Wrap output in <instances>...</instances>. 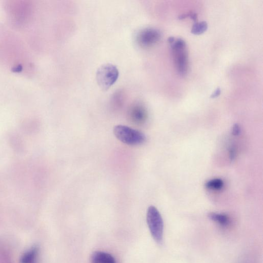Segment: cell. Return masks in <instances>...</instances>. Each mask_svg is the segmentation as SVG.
Wrapping results in <instances>:
<instances>
[{
	"label": "cell",
	"mask_w": 263,
	"mask_h": 263,
	"mask_svg": "<svg viewBox=\"0 0 263 263\" xmlns=\"http://www.w3.org/2000/svg\"><path fill=\"white\" fill-rule=\"evenodd\" d=\"M116 137L121 142L129 146H138L143 144L146 140L145 135L130 127L118 125L114 128Z\"/></svg>",
	"instance_id": "1"
},
{
	"label": "cell",
	"mask_w": 263,
	"mask_h": 263,
	"mask_svg": "<svg viewBox=\"0 0 263 263\" xmlns=\"http://www.w3.org/2000/svg\"><path fill=\"white\" fill-rule=\"evenodd\" d=\"M175 65L179 74H186L188 68V55L185 41L179 38L171 44Z\"/></svg>",
	"instance_id": "2"
},
{
	"label": "cell",
	"mask_w": 263,
	"mask_h": 263,
	"mask_svg": "<svg viewBox=\"0 0 263 263\" xmlns=\"http://www.w3.org/2000/svg\"><path fill=\"white\" fill-rule=\"evenodd\" d=\"M119 73L117 67L110 63L101 66L97 73L99 85L104 91L109 90L117 80Z\"/></svg>",
	"instance_id": "3"
},
{
	"label": "cell",
	"mask_w": 263,
	"mask_h": 263,
	"mask_svg": "<svg viewBox=\"0 0 263 263\" xmlns=\"http://www.w3.org/2000/svg\"><path fill=\"white\" fill-rule=\"evenodd\" d=\"M147 223L154 240L159 244L163 239V223L161 215L157 209L150 206L147 213Z\"/></svg>",
	"instance_id": "4"
},
{
	"label": "cell",
	"mask_w": 263,
	"mask_h": 263,
	"mask_svg": "<svg viewBox=\"0 0 263 263\" xmlns=\"http://www.w3.org/2000/svg\"><path fill=\"white\" fill-rule=\"evenodd\" d=\"M160 38L159 30L149 28L141 30L137 34L136 40L138 45L142 47L149 48L157 44Z\"/></svg>",
	"instance_id": "5"
},
{
	"label": "cell",
	"mask_w": 263,
	"mask_h": 263,
	"mask_svg": "<svg viewBox=\"0 0 263 263\" xmlns=\"http://www.w3.org/2000/svg\"><path fill=\"white\" fill-rule=\"evenodd\" d=\"M129 116L130 120L134 124L141 125L147 121L148 113L144 107L135 105L130 110Z\"/></svg>",
	"instance_id": "6"
},
{
	"label": "cell",
	"mask_w": 263,
	"mask_h": 263,
	"mask_svg": "<svg viewBox=\"0 0 263 263\" xmlns=\"http://www.w3.org/2000/svg\"><path fill=\"white\" fill-rule=\"evenodd\" d=\"M91 261L92 263H116L111 254L103 251L94 252L91 256Z\"/></svg>",
	"instance_id": "7"
},
{
	"label": "cell",
	"mask_w": 263,
	"mask_h": 263,
	"mask_svg": "<svg viewBox=\"0 0 263 263\" xmlns=\"http://www.w3.org/2000/svg\"><path fill=\"white\" fill-rule=\"evenodd\" d=\"M210 219L222 226H227L230 224V219L227 215L223 213H210L208 216Z\"/></svg>",
	"instance_id": "8"
},
{
	"label": "cell",
	"mask_w": 263,
	"mask_h": 263,
	"mask_svg": "<svg viewBox=\"0 0 263 263\" xmlns=\"http://www.w3.org/2000/svg\"><path fill=\"white\" fill-rule=\"evenodd\" d=\"M224 182L220 179L211 180L207 182L205 185L207 189L212 190H220L224 186Z\"/></svg>",
	"instance_id": "9"
},
{
	"label": "cell",
	"mask_w": 263,
	"mask_h": 263,
	"mask_svg": "<svg viewBox=\"0 0 263 263\" xmlns=\"http://www.w3.org/2000/svg\"><path fill=\"white\" fill-rule=\"evenodd\" d=\"M208 29V24L205 21L197 22L194 24L191 33L196 35H200L204 33Z\"/></svg>",
	"instance_id": "10"
},
{
	"label": "cell",
	"mask_w": 263,
	"mask_h": 263,
	"mask_svg": "<svg viewBox=\"0 0 263 263\" xmlns=\"http://www.w3.org/2000/svg\"><path fill=\"white\" fill-rule=\"evenodd\" d=\"M37 249H33L27 254L23 259V263H35L37 255Z\"/></svg>",
	"instance_id": "11"
},
{
	"label": "cell",
	"mask_w": 263,
	"mask_h": 263,
	"mask_svg": "<svg viewBox=\"0 0 263 263\" xmlns=\"http://www.w3.org/2000/svg\"><path fill=\"white\" fill-rule=\"evenodd\" d=\"M187 17H190V18L192 19L195 21H197L198 19V15L196 13L194 12H191V13H188V14H184L181 15H180L179 17V19H184L185 18H186Z\"/></svg>",
	"instance_id": "12"
},
{
	"label": "cell",
	"mask_w": 263,
	"mask_h": 263,
	"mask_svg": "<svg viewBox=\"0 0 263 263\" xmlns=\"http://www.w3.org/2000/svg\"><path fill=\"white\" fill-rule=\"evenodd\" d=\"M241 129L240 126H239L238 124H234L233 126L232 133L234 136H238V135H240L241 133Z\"/></svg>",
	"instance_id": "13"
},
{
	"label": "cell",
	"mask_w": 263,
	"mask_h": 263,
	"mask_svg": "<svg viewBox=\"0 0 263 263\" xmlns=\"http://www.w3.org/2000/svg\"><path fill=\"white\" fill-rule=\"evenodd\" d=\"M221 93V90L220 87L217 88L211 96V98L214 99L216 98L220 95Z\"/></svg>",
	"instance_id": "14"
},
{
	"label": "cell",
	"mask_w": 263,
	"mask_h": 263,
	"mask_svg": "<svg viewBox=\"0 0 263 263\" xmlns=\"http://www.w3.org/2000/svg\"><path fill=\"white\" fill-rule=\"evenodd\" d=\"M236 156V150L234 147H231L229 150V158L231 160H233Z\"/></svg>",
	"instance_id": "15"
},
{
	"label": "cell",
	"mask_w": 263,
	"mask_h": 263,
	"mask_svg": "<svg viewBox=\"0 0 263 263\" xmlns=\"http://www.w3.org/2000/svg\"><path fill=\"white\" fill-rule=\"evenodd\" d=\"M175 40L176 39L173 37H170L168 39V42L171 44H172L175 41Z\"/></svg>",
	"instance_id": "16"
}]
</instances>
